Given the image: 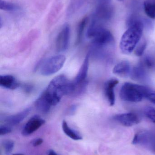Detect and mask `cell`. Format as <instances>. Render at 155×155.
I'll return each instance as SVG.
<instances>
[{
	"instance_id": "cell-31",
	"label": "cell",
	"mask_w": 155,
	"mask_h": 155,
	"mask_svg": "<svg viewBox=\"0 0 155 155\" xmlns=\"http://www.w3.org/2000/svg\"><path fill=\"white\" fill-rule=\"evenodd\" d=\"M12 155H24L23 154H21V153H16V154H13Z\"/></svg>"
},
{
	"instance_id": "cell-4",
	"label": "cell",
	"mask_w": 155,
	"mask_h": 155,
	"mask_svg": "<svg viewBox=\"0 0 155 155\" xmlns=\"http://www.w3.org/2000/svg\"><path fill=\"white\" fill-rule=\"evenodd\" d=\"M66 61L64 55L59 54L45 60L39 66L40 72L43 76H50L59 71Z\"/></svg>"
},
{
	"instance_id": "cell-1",
	"label": "cell",
	"mask_w": 155,
	"mask_h": 155,
	"mask_svg": "<svg viewBox=\"0 0 155 155\" xmlns=\"http://www.w3.org/2000/svg\"><path fill=\"white\" fill-rule=\"evenodd\" d=\"M128 26L120 43V50L125 54H131L134 51L142 38L144 28L141 20L133 18L128 21Z\"/></svg>"
},
{
	"instance_id": "cell-18",
	"label": "cell",
	"mask_w": 155,
	"mask_h": 155,
	"mask_svg": "<svg viewBox=\"0 0 155 155\" xmlns=\"http://www.w3.org/2000/svg\"><path fill=\"white\" fill-rule=\"evenodd\" d=\"M62 128L65 134L71 139L76 140V141L81 140L83 139V137L80 135L69 127L66 121L64 120L63 121L62 124Z\"/></svg>"
},
{
	"instance_id": "cell-30",
	"label": "cell",
	"mask_w": 155,
	"mask_h": 155,
	"mask_svg": "<svg viewBox=\"0 0 155 155\" xmlns=\"http://www.w3.org/2000/svg\"><path fill=\"white\" fill-rule=\"evenodd\" d=\"M48 155H58L54 151L52 150H49L48 152Z\"/></svg>"
},
{
	"instance_id": "cell-2",
	"label": "cell",
	"mask_w": 155,
	"mask_h": 155,
	"mask_svg": "<svg viewBox=\"0 0 155 155\" xmlns=\"http://www.w3.org/2000/svg\"><path fill=\"white\" fill-rule=\"evenodd\" d=\"M73 90L72 82H70L65 75L61 74L51 81L44 92L54 106L59 103L64 95H71Z\"/></svg>"
},
{
	"instance_id": "cell-8",
	"label": "cell",
	"mask_w": 155,
	"mask_h": 155,
	"mask_svg": "<svg viewBox=\"0 0 155 155\" xmlns=\"http://www.w3.org/2000/svg\"><path fill=\"white\" fill-rule=\"evenodd\" d=\"M45 121L38 115L34 116L31 117L24 127L22 134L24 136L30 135L38 130L43 125Z\"/></svg>"
},
{
	"instance_id": "cell-10",
	"label": "cell",
	"mask_w": 155,
	"mask_h": 155,
	"mask_svg": "<svg viewBox=\"0 0 155 155\" xmlns=\"http://www.w3.org/2000/svg\"><path fill=\"white\" fill-rule=\"evenodd\" d=\"M119 82V80L117 79L113 78L108 80L105 84V94L111 106H113L115 103L114 88Z\"/></svg>"
},
{
	"instance_id": "cell-14",
	"label": "cell",
	"mask_w": 155,
	"mask_h": 155,
	"mask_svg": "<svg viewBox=\"0 0 155 155\" xmlns=\"http://www.w3.org/2000/svg\"><path fill=\"white\" fill-rule=\"evenodd\" d=\"M0 85L8 89H15L19 87V83L12 75H1Z\"/></svg>"
},
{
	"instance_id": "cell-25",
	"label": "cell",
	"mask_w": 155,
	"mask_h": 155,
	"mask_svg": "<svg viewBox=\"0 0 155 155\" xmlns=\"http://www.w3.org/2000/svg\"><path fill=\"white\" fill-rule=\"evenodd\" d=\"M144 113L146 116L155 124V108L152 107H147L145 109Z\"/></svg>"
},
{
	"instance_id": "cell-27",
	"label": "cell",
	"mask_w": 155,
	"mask_h": 155,
	"mask_svg": "<svg viewBox=\"0 0 155 155\" xmlns=\"http://www.w3.org/2000/svg\"><path fill=\"white\" fill-rule=\"evenodd\" d=\"M146 98L155 104V89L149 88L146 96Z\"/></svg>"
},
{
	"instance_id": "cell-29",
	"label": "cell",
	"mask_w": 155,
	"mask_h": 155,
	"mask_svg": "<svg viewBox=\"0 0 155 155\" xmlns=\"http://www.w3.org/2000/svg\"><path fill=\"white\" fill-rule=\"evenodd\" d=\"M43 142V140L41 138H37L34 139L32 141V144L33 146L38 147L41 145Z\"/></svg>"
},
{
	"instance_id": "cell-6",
	"label": "cell",
	"mask_w": 155,
	"mask_h": 155,
	"mask_svg": "<svg viewBox=\"0 0 155 155\" xmlns=\"http://www.w3.org/2000/svg\"><path fill=\"white\" fill-rule=\"evenodd\" d=\"M114 37L111 32L105 28L101 30L92 38V44L94 47L101 48L113 42Z\"/></svg>"
},
{
	"instance_id": "cell-11",
	"label": "cell",
	"mask_w": 155,
	"mask_h": 155,
	"mask_svg": "<svg viewBox=\"0 0 155 155\" xmlns=\"http://www.w3.org/2000/svg\"><path fill=\"white\" fill-rule=\"evenodd\" d=\"M89 57L90 54L88 53L77 75L72 81L74 84H81L86 82V79L89 69Z\"/></svg>"
},
{
	"instance_id": "cell-17",
	"label": "cell",
	"mask_w": 155,
	"mask_h": 155,
	"mask_svg": "<svg viewBox=\"0 0 155 155\" xmlns=\"http://www.w3.org/2000/svg\"><path fill=\"white\" fill-rule=\"evenodd\" d=\"M88 17L84 16L83 19L79 21L77 25V35H76V44H78L81 42L83 39L84 32L86 27V25L88 21Z\"/></svg>"
},
{
	"instance_id": "cell-9",
	"label": "cell",
	"mask_w": 155,
	"mask_h": 155,
	"mask_svg": "<svg viewBox=\"0 0 155 155\" xmlns=\"http://www.w3.org/2000/svg\"><path fill=\"white\" fill-rule=\"evenodd\" d=\"M113 118L116 122L126 127H132L140 122L139 116L134 113L119 114L115 116Z\"/></svg>"
},
{
	"instance_id": "cell-32",
	"label": "cell",
	"mask_w": 155,
	"mask_h": 155,
	"mask_svg": "<svg viewBox=\"0 0 155 155\" xmlns=\"http://www.w3.org/2000/svg\"><path fill=\"white\" fill-rule=\"evenodd\" d=\"M119 1H122V0H119Z\"/></svg>"
},
{
	"instance_id": "cell-12",
	"label": "cell",
	"mask_w": 155,
	"mask_h": 155,
	"mask_svg": "<svg viewBox=\"0 0 155 155\" xmlns=\"http://www.w3.org/2000/svg\"><path fill=\"white\" fill-rule=\"evenodd\" d=\"M31 108H27L22 111L15 114L10 116L6 117L5 122L10 126H14L22 122L31 112Z\"/></svg>"
},
{
	"instance_id": "cell-7",
	"label": "cell",
	"mask_w": 155,
	"mask_h": 155,
	"mask_svg": "<svg viewBox=\"0 0 155 155\" xmlns=\"http://www.w3.org/2000/svg\"><path fill=\"white\" fill-rule=\"evenodd\" d=\"M70 37V28L69 25L65 23L59 32L56 41V48L59 52L67 50L69 46Z\"/></svg>"
},
{
	"instance_id": "cell-16",
	"label": "cell",
	"mask_w": 155,
	"mask_h": 155,
	"mask_svg": "<svg viewBox=\"0 0 155 155\" xmlns=\"http://www.w3.org/2000/svg\"><path fill=\"white\" fill-rule=\"evenodd\" d=\"M130 73L132 79L137 81L144 80L146 77L145 68L141 64L134 67Z\"/></svg>"
},
{
	"instance_id": "cell-24",
	"label": "cell",
	"mask_w": 155,
	"mask_h": 155,
	"mask_svg": "<svg viewBox=\"0 0 155 155\" xmlns=\"http://www.w3.org/2000/svg\"><path fill=\"white\" fill-rule=\"evenodd\" d=\"M2 146L5 154L9 155L13 150L14 143L11 140H5L3 142Z\"/></svg>"
},
{
	"instance_id": "cell-22",
	"label": "cell",
	"mask_w": 155,
	"mask_h": 155,
	"mask_svg": "<svg viewBox=\"0 0 155 155\" xmlns=\"http://www.w3.org/2000/svg\"><path fill=\"white\" fill-rule=\"evenodd\" d=\"M80 4H81V0H72L69 5V7L67 9V15L68 16L72 15L73 14L80 6Z\"/></svg>"
},
{
	"instance_id": "cell-21",
	"label": "cell",
	"mask_w": 155,
	"mask_h": 155,
	"mask_svg": "<svg viewBox=\"0 0 155 155\" xmlns=\"http://www.w3.org/2000/svg\"><path fill=\"white\" fill-rule=\"evenodd\" d=\"M141 65L145 68L152 69L155 66V60L153 57L151 56H146L142 59Z\"/></svg>"
},
{
	"instance_id": "cell-13",
	"label": "cell",
	"mask_w": 155,
	"mask_h": 155,
	"mask_svg": "<svg viewBox=\"0 0 155 155\" xmlns=\"http://www.w3.org/2000/svg\"><path fill=\"white\" fill-rule=\"evenodd\" d=\"M113 73L120 77H126L131 73L129 62L123 61L116 64L113 69Z\"/></svg>"
},
{
	"instance_id": "cell-19",
	"label": "cell",
	"mask_w": 155,
	"mask_h": 155,
	"mask_svg": "<svg viewBox=\"0 0 155 155\" xmlns=\"http://www.w3.org/2000/svg\"><path fill=\"white\" fill-rule=\"evenodd\" d=\"M144 8L148 17L155 19V0H146L144 3Z\"/></svg>"
},
{
	"instance_id": "cell-3",
	"label": "cell",
	"mask_w": 155,
	"mask_h": 155,
	"mask_svg": "<svg viewBox=\"0 0 155 155\" xmlns=\"http://www.w3.org/2000/svg\"><path fill=\"white\" fill-rule=\"evenodd\" d=\"M149 88L131 83H125L121 87L120 97L123 101L138 103L146 97Z\"/></svg>"
},
{
	"instance_id": "cell-26",
	"label": "cell",
	"mask_w": 155,
	"mask_h": 155,
	"mask_svg": "<svg viewBox=\"0 0 155 155\" xmlns=\"http://www.w3.org/2000/svg\"><path fill=\"white\" fill-rule=\"evenodd\" d=\"M61 6L59 5H57L51 11V12L49 14V16H48V20L49 22H52L56 19L58 14H59V12L61 10Z\"/></svg>"
},
{
	"instance_id": "cell-23",
	"label": "cell",
	"mask_w": 155,
	"mask_h": 155,
	"mask_svg": "<svg viewBox=\"0 0 155 155\" xmlns=\"http://www.w3.org/2000/svg\"><path fill=\"white\" fill-rule=\"evenodd\" d=\"M147 46V42L146 41H143L136 46L134 50L135 54L136 56H142L144 53Z\"/></svg>"
},
{
	"instance_id": "cell-5",
	"label": "cell",
	"mask_w": 155,
	"mask_h": 155,
	"mask_svg": "<svg viewBox=\"0 0 155 155\" xmlns=\"http://www.w3.org/2000/svg\"><path fill=\"white\" fill-rule=\"evenodd\" d=\"M133 144L144 146L155 153V133L149 131L139 132L134 137Z\"/></svg>"
},
{
	"instance_id": "cell-28",
	"label": "cell",
	"mask_w": 155,
	"mask_h": 155,
	"mask_svg": "<svg viewBox=\"0 0 155 155\" xmlns=\"http://www.w3.org/2000/svg\"><path fill=\"white\" fill-rule=\"evenodd\" d=\"M12 129L11 127L7 126H2L0 127V135L1 136L5 135L10 134L12 132Z\"/></svg>"
},
{
	"instance_id": "cell-15",
	"label": "cell",
	"mask_w": 155,
	"mask_h": 155,
	"mask_svg": "<svg viewBox=\"0 0 155 155\" xmlns=\"http://www.w3.org/2000/svg\"><path fill=\"white\" fill-rule=\"evenodd\" d=\"M35 106L37 110L45 113L48 112L53 106L42 93L36 99L35 102Z\"/></svg>"
},
{
	"instance_id": "cell-20",
	"label": "cell",
	"mask_w": 155,
	"mask_h": 155,
	"mask_svg": "<svg viewBox=\"0 0 155 155\" xmlns=\"http://www.w3.org/2000/svg\"><path fill=\"white\" fill-rule=\"evenodd\" d=\"M0 9L5 11L12 12L17 10L18 6L12 3L4 0H0Z\"/></svg>"
}]
</instances>
